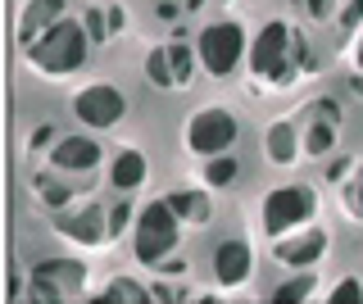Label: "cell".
<instances>
[{
	"label": "cell",
	"instance_id": "6da1fadb",
	"mask_svg": "<svg viewBox=\"0 0 363 304\" xmlns=\"http://www.w3.org/2000/svg\"><path fill=\"white\" fill-rule=\"evenodd\" d=\"M91 32L82 18H60L45 37H37L28 50H23V60H28V69L32 73H41V77H73L77 69H86V60H91Z\"/></svg>",
	"mask_w": 363,
	"mask_h": 304
},
{
	"label": "cell",
	"instance_id": "7a4b0ae2",
	"mask_svg": "<svg viewBox=\"0 0 363 304\" xmlns=\"http://www.w3.org/2000/svg\"><path fill=\"white\" fill-rule=\"evenodd\" d=\"M182 227H186V223L173 213V205H168V200L145 205V209L132 218V254L141 259L145 268H159L168 254L182 250Z\"/></svg>",
	"mask_w": 363,
	"mask_h": 304
},
{
	"label": "cell",
	"instance_id": "3957f363",
	"mask_svg": "<svg viewBox=\"0 0 363 304\" xmlns=\"http://www.w3.org/2000/svg\"><path fill=\"white\" fill-rule=\"evenodd\" d=\"M291 50H295V32L286 18H268L264 28H259V37L250 41V73L259 77V82H272V86H286L295 82V60H291Z\"/></svg>",
	"mask_w": 363,
	"mask_h": 304
},
{
	"label": "cell",
	"instance_id": "277c9868",
	"mask_svg": "<svg viewBox=\"0 0 363 304\" xmlns=\"http://www.w3.org/2000/svg\"><path fill=\"white\" fill-rule=\"evenodd\" d=\"M318 213V196L313 186H277L264 196V209H259V218H264V236L268 241H277V236H291L300 227H309Z\"/></svg>",
	"mask_w": 363,
	"mask_h": 304
},
{
	"label": "cell",
	"instance_id": "5b68a950",
	"mask_svg": "<svg viewBox=\"0 0 363 304\" xmlns=\"http://www.w3.org/2000/svg\"><path fill=\"white\" fill-rule=\"evenodd\" d=\"M196 50H200L204 73H213V77H232V73L245 64V55H250V37H245V28H241V23H232V18H218V23H209V28L200 32Z\"/></svg>",
	"mask_w": 363,
	"mask_h": 304
},
{
	"label": "cell",
	"instance_id": "8992f818",
	"mask_svg": "<svg viewBox=\"0 0 363 304\" xmlns=\"http://www.w3.org/2000/svg\"><path fill=\"white\" fill-rule=\"evenodd\" d=\"M32 286L28 300L41 304H68V300H82V281H86V264L82 259H41L32 268Z\"/></svg>",
	"mask_w": 363,
	"mask_h": 304
},
{
	"label": "cell",
	"instance_id": "52a82bcc",
	"mask_svg": "<svg viewBox=\"0 0 363 304\" xmlns=\"http://www.w3.org/2000/svg\"><path fill=\"white\" fill-rule=\"evenodd\" d=\"M241 137V123H236L232 109H200V114L186 118V150L196 154V159H213V154H227Z\"/></svg>",
	"mask_w": 363,
	"mask_h": 304
},
{
	"label": "cell",
	"instance_id": "ba28073f",
	"mask_svg": "<svg viewBox=\"0 0 363 304\" xmlns=\"http://www.w3.org/2000/svg\"><path fill=\"white\" fill-rule=\"evenodd\" d=\"M50 227L73 245H91L100 250L105 241H113V227H109V209L100 205H64V209H50Z\"/></svg>",
	"mask_w": 363,
	"mask_h": 304
},
{
	"label": "cell",
	"instance_id": "9c48e42d",
	"mask_svg": "<svg viewBox=\"0 0 363 304\" xmlns=\"http://www.w3.org/2000/svg\"><path fill=\"white\" fill-rule=\"evenodd\" d=\"M73 114L91 132H109V128L123 123V114H128V96H123L118 86H109V82H91V86H82V91L73 96Z\"/></svg>",
	"mask_w": 363,
	"mask_h": 304
},
{
	"label": "cell",
	"instance_id": "30bf717a",
	"mask_svg": "<svg viewBox=\"0 0 363 304\" xmlns=\"http://www.w3.org/2000/svg\"><path fill=\"white\" fill-rule=\"evenodd\" d=\"M250 273H255V250H250L241 236H232V241H223L218 250H213V281H218L223 291L245 286Z\"/></svg>",
	"mask_w": 363,
	"mask_h": 304
},
{
	"label": "cell",
	"instance_id": "8fae6325",
	"mask_svg": "<svg viewBox=\"0 0 363 304\" xmlns=\"http://www.w3.org/2000/svg\"><path fill=\"white\" fill-rule=\"evenodd\" d=\"M100 159H105V150H100V141H91V137H60L50 145V168L64 173V177L91 173V168H100Z\"/></svg>",
	"mask_w": 363,
	"mask_h": 304
},
{
	"label": "cell",
	"instance_id": "7c38bea8",
	"mask_svg": "<svg viewBox=\"0 0 363 304\" xmlns=\"http://www.w3.org/2000/svg\"><path fill=\"white\" fill-rule=\"evenodd\" d=\"M323 254H327V232L323 227L291 232V236H277V241H272V259H277V264H291V268H313Z\"/></svg>",
	"mask_w": 363,
	"mask_h": 304
},
{
	"label": "cell",
	"instance_id": "4fadbf2b",
	"mask_svg": "<svg viewBox=\"0 0 363 304\" xmlns=\"http://www.w3.org/2000/svg\"><path fill=\"white\" fill-rule=\"evenodd\" d=\"M64 14H68V0H28L23 14H18V32H14L18 50H28L37 37H45V32L60 23Z\"/></svg>",
	"mask_w": 363,
	"mask_h": 304
},
{
	"label": "cell",
	"instance_id": "5bb4252c",
	"mask_svg": "<svg viewBox=\"0 0 363 304\" xmlns=\"http://www.w3.org/2000/svg\"><path fill=\"white\" fill-rule=\"evenodd\" d=\"M336 132H340V109L327 105V100L313 105V123H309V132H304V154H309V159H323L336 145Z\"/></svg>",
	"mask_w": 363,
	"mask_h": 304
},
{
	"label": "cell",
	"instance_id": "9a60e30c",
	"mask_svg": "<svg viewBox=\"0 0 363 304\" xmlns=\"http://www.w3.org/2000/svg\"><path fill=\"white\" fill-rule=\"evenodd\" d=\"M300 128H295L291 118H277L268 128V137H264V154H268V164H277V168H291L295 159H300Z\"/></svg>",
	"mask_w": 363,
	"mask_h": 304
},
{
	"label": "cell",
	"instance_id": "2e32d148",
	"mask_svg": "<svg viewBox=\"0 0 363 304\" xmlns=\"http://www.w3.org/2000/svg\"><path fill=\"white\" fill-rule=\"evenodd\" d=\"M145 173H150V164H145L141 150H118L109 159V182L118 186V191H136V186L145 182Z\"/></svg>",
	"mask_w": 363,
	"mask_h": 304
},
{
	"label": "cell",
	"instance_id": "e0dca14e",
	"mask_svg": "<svg viewBox=\"0 0 363 304\" xmlns=\"http://www.w3.org/2000/svg\"><path fill=\"white\" fill-rule=\"evenodd\" d=\"M309 14L318 23H336V28H354L363 18V0H309Z\"/></svg>",
	"mask_w": 363,
	"mask_h": 304
},
{
	"label": "cell",
	"instance_id": "ac0fdd59",
	"mask_svg": "<svg viewBox=\"0 0 363 304\" xmlns=\"http://www.w3.org/2000/svg\"><path fill=\"white\" fill-rule=\"evenodd\" d=\"M168 205H173V213L182 223H186V227H204V223H209V196H204V191H173V196H164Z\"/></svg>",
	"mask_w": 363,
	"mask_h": 304
},
{
	"label": "cell",
	"instance_id": "d6986e66",
	"mask_svg": "<svg viewBox=\"0 0 363 304\" xmlns=\"http://www.w3.org/2000/svg\"><path fill=\"white\" fill-rule=\"evenodd\" d=\"M96 300L100 304H145L150 300V286H141V281H132V277H113Z\"/></svg>",
	"mask_w": 363,
	"mask_h": 304
},
{
	"label": "cell",
	"instance_id": "ffe728a7",
	"mask_svg": "<svg viewBox=\"0 0 363 304\" xmlns=\"http://www.w3.org/2000/svg\"><path fill=\"white\" fill-rule=\"evenodd\" d=\"M145 77L159 91H177V73H173V60H168V46H155L145 55Z\"/></svg>",
	"mask_w": 363,
	"mask_h": 304
},
{
	"label": "cell",
	"instance_id": "44dd1931",
	"mask_svg": "<svg viewBox=\"0 0 363 304\" xmlns=\"http://www.w3.org/2000/svg\"><path fill=\"white\" fill-rule=\"evenodd\" d=\"M204 186H232L236 182V173H241V164L232 159V150L227 154H213V159H204Z\"/></svg>",
	"mask_w": 363,
	"mask_h": 304
},
{
	"label": "cell",
	"instance_id": "7402d4cb",
	"mask_svg": "<svg viewBox=\"0 0 363 304\" xmlns=\"http://www.w3.org/2000/svg\"><path fill=\"white\" fill-rule=\"evenodd\" d=\"M313 291H318V277H313V273H300V277L281 281V286L272 291L268 300H272V304H300V300H309Z\"/></svg>",
	"mask_w": 363,
	"mask_h": 304
},
{
	"label": "cell",
	"instance_id": "603a6c76",
	"mask_svg": "<svg viewBox=\"0 0 363 304\" xmlns=\"http://www.w3.org/2000/svg\"><path fill=\"white\" fill-rule=\"evenodd\" d=\"M168 60H173L177 86H191V77H196V64H200V50H191L186 41H168Z\"/></svg>",
	"mask_w": 363,
	"mask_h": 304
},
{
	"label": "cell",
	"instance_id": "cb8c5ba5",
	"mask_svg": "<svg viewBox=\"0 0 363 304\" xmlns=\"http://www.w3.org/2000/svg\"><path fill=\"white\" fill-rule=\"evenodd\" d=\"M327 304H363V281L359 277H340L332 291H327Z\"/></svg>",
	"mask_w": 363,
	"mask_h": 304
},
{
	"label": "cell",
	"instance_id": "d4e9b609",
	"mask_svg": "<svg viewBox=\"0 0 363 304\" xmlns=\"http://www.w3.org/2000/svg\"><path fill=\"white\" fill-rule=\"evenodd\" d=\"M345 209H350V218L363 223V164L354 168V182L345 186Z\"/></svg>",
	"mask_w": 363,
	"mask_h": 304
},
{
	"label": "cell",
	"instance_id": "484cf974",
	"mask_svg": "<svg viewBox=\"0 0 363 304\" xmlns=\"http://www.w3.org/2000/svg\"><path fill=\"white\" fill-rule=\"evenodd\" d=\"M82 23H86V32H91V41H109V9H86V18H82Z\"/></svg>",
	"mask_w": 363,
	"mask_h": 304
},
{
	"label": "cell",
	"instance_id": "4316f807",
	"mask_svg": "<svg viewBox=\"0 0 363 304\" xmlns=\"http://www.w3.org/2000/svg\"><path fill=\"white\" fill-rule=\"evenodd\" d=\"M128 223H132V205H113V209H109V227H113V236L128 227Z\"/></svg>",
	"mask_w": 363,
	"mask_h": 304
},
{
	"label": "cell",
	"instance_id": "83f0119b",
	"mask_svg": "<svg viewBox=\"0 0 363 304\" xmlns=\"http://www.w3.org/2000/svg\"><path fill=\"white\" fill-rule=\"evenodd\" d=\"M55 137H60V128H55V123H45V128L32 132V145H55Z\"/></svg>",
	"mask_w": 363,
	"mask_h": 304
},
{
	"label": "cell",
	"instance_id": "f1b7e54d",
	"mask_svg": "<svg viewBox=\"0 0 363 304\" xmlns=\"http://www.w3.org/2000/svg\"><path fill=\"white\" fill-rule=\"evenodd\" d=\"M354 69L363 73V37H359V46H354Z\"/></svg>",
	"mask_w": 363,
	"mask_h": 304
}]
</instances>
